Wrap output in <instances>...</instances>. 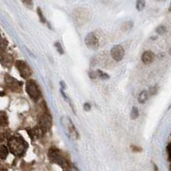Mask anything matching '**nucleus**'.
I'll return each mask as SVG.
<instances>
[{"label":"nucleus","mask_w":171,"mask_h":171,"mask_svg":"<svg viewBox=\"0 0 171 171\" xmlns=\"http://www.w3.org/2000/svg\"><path fill=\"white\" fill-rule=\"evenodd\" d=\"M148 99V92L146 91H143L140 93L139 98H138V100L141 104H144L146 102V100Z\"/></svg>","instance_id":"obj_14"},{"label":"nucleus","mask_w":171,"mask_h":171,"mask_svg":"<svg viewBox=\"0 0 171 171\" xmlns=\"http://www.w3.org/2000/svg\"><path fill=\"white\" fill-rule=\"evenodd\" d=\"M28 145L22 137H12L8 142V149L16 157H22L26 152Z\"/></svg>","instance_id":"obj_1"},{"label":"nucleus","mask_w":171,"mask_h":171,"mask_svg":"<svg viewBox=\"0 0 171 171\" xmlns=\"http://www.w3.org/2000/svg\"><path fill=\"white\" fill-rule=\"evenodd\" d=\"M157 1H162V0H157Z\"/></svg>","instance_id":"obj_30"},{"label":"nucleus","mask_w":171,"mask_h":171,"mask_svg":"<svg viewBox=\"0 0 171 171\" xmlns=\"http://www.w3.org/2000/svg\"><path fill=\"white\" fill-rule=\"evenodd\" d=\"M89 75H90V77L92 78V79L96 78V76H97L96 73H92V72H90V73H89Z\"/></svg>","instance_id":"obj_27"},{"label":"nucleus","mask_w":171,"mask_h":171,"mask_svg":"<svg viewBox=\"0 0 171 171\" xmlns=\"http://www.w3.org/2000/svg\"><path fill=\"white\" fill-rule=\"evenodd\" d=\"M132 27V22H127L123 24V30H128L130 29Z\"/></svg>","instance_id":"obj_23"},{"label":"nucleus","mask_w":171,"mask_h":171,"mask_svg":"<svg viewBox=\"0 0 171 171\" xmlns=\"http://www.w3.org/2000/svg\"><path fill=\"white\" fill-rule=\"evenodd\" d=\"M154 171H158V167H157V165H155V164H154Z\"/></svg>","instance_id":"obj_29"},{"label":"nucleus","mask_w":171,"mask_h":171,"mask_svg":"<svg viewBox=\"0 0 171 171\" xmlns=\"http://www.w3.org/2000/svg\"><path fill=\"white\" fill-rule=\"evenodd\" d=\"M145 0H137L136 2V9L139 11H141L145 8Z\"/></svg>","instance_id":"obj_15"},{"label":"nucleus","mask_w":171,"mask_h":171,"mask_svg":"<svg viewBox=\"0 0 171 171\" xmlns=\"http://www.w3.org/2000/svg\"><path fill=\"white\" fill-rule=\"evenodd\" d=\"M37 13H38L39 17H40V22H42V23H45V22H46V20H45L44 15H43V12H42V10H41L40 8H38V9H37Z\"/></svg>","instance_id":"obj_20"},{"label":"nucleus","mask_w":171,"mask_h":171,"mask_svg":"<svg viewBox=\"0 0 171 171\" xmlns=\"http://www.w3.org/2000/svg\"><path fill=\"white\" fill-rule=\"evenodd\" d=\"M110 54H111V57L114 59L115 61L120 62L123 60V58L124 57L125 55V51L122 45H116L112 47L111 51H110Z\"/></svg>","instance_id":"obj_9"},{"label":"nucleus","mask_w":171,"mask_h":171,"mask_svg":"<svg viewBox=\"0 0 171 171\" xmlns=\"http://www.w3.org/2000/svg\"><path fill=\"white\" fill-rule=\"evenodd\" d=\"M22 4L24 5L25 7L28 8V9H32L33 6H34V3H33V0H22Z\"/></svg>","instance_id":"obj_19"},{"label":"nucleus","mask_w":171,"mask_h":171,"mask_svg":"<svg viewBox=\"0 0 171 171\" xmlns=\"http://www.w3.org/2000/svg\"><path fill=\"white\" fill-rule=\"evenodd\" d=\"M48 158L50 161L62 167L63 169H69V162L62 155L61 151L57 148H51L48 151Z\"/></svg>","instance_id":"obj_2"},{"label":"nucleus","mask_w":171,"mask_h":171,"mask_svg":"<svg viewBox=\"0 0 171 171\" xmlns=\"http://www.w3.org/2000/svg\"><path fill=\"white\" fill-rule=\"evenodd\" d=\"M97 76H98L99 78H101V79L103 80H108L109 78H110V76L107 75L106 73H105V72H103L102 70H100V69H98V70L97 71L96 73Z\"/></svg>","instance_id":"obj_17"},{"label":"nucleus","mask_w":171,"mask_h":171,"mask_svg":"<svg viewBox=\"0 0 171 171\" xmlns=\"http://www.w3.org/2000/svg\"><path fill=\"white\" fill-rule=\"evenodd\" d=\"M5 83L6 86L13 92H19L22 89V82L13 78L9 75H5Z\"/></svg>","instance_id":"obj_8"},{"label":"nucleus","mask_w":171,"mask_h":171,"mask_svg":"<svg viewBox=\"0 0 171 171\" xmlns=\"http://www.w3.org/2000/svg\"><path fill=\"white\" fill-rule=\"evenodd\" d=\"M85 44L91 50H96L99 46V40L94 33H89L85 38Z\"/></svg>","instance_id":"obj_7"},{"label":"nucleus","mask_w":171,"mask_h":171,"mask_svg":"<svg viewBox=\"0 0 171 171\" xmlns=\"http://www.w3.org/2000/svg\"><path fill=\"white\" fill-rule=\"evenodd\" d=\"M55 47L57 49L58 52L60 53V54H63V50H62V45H60L59 42H57V43L55 44Z\"/></svg>","instance_id":"obj_24"},{"label":"nucleus","mask_w":171,"mask_h":171,"mask_svg":"<svg viewBox=\"0 0 171 171\" xmlns=\"http://www.w3.org/2000/svg\"><path fill=\"white\" fill-rule=\"evenodd\" d=\"M26 92L34 102L38 101L40 98V90L38 85L34 80H28L26 83Z\"/></svg>","instance_id":"obj_3"},{"label":"nucleus","mask_w":171,"mask_h":171,"mask_svg":"<svg viewBox=\"0 0 171 171\" xmlns=\"http://www.w3.org/2000/svg\"><path fill=\"white\" fill-rule=\"evenodd\" d=\"M0 63L4 67L9 68L13 64V57L8 53L0 52Z\"/></svg>","instance_id":"obj_11"},{"label":"nucleus","mask_w":171,"mask_h":171,"mask_svg":"<svg viewBox=\"0 0 171 171\" xmlns=\"http://www.w3.org/2000/svg\"><path fill=\"white\" fill-rule=\"evenodd\" d=\"M52 119L51 115L45 112L41 114L38 118V127L40 129L42 133H46L52 127Z\"/></svg>","instance_id":"obj_4"},{"label":"nucleus","mask_w":171,"mask_h":171,"mask_svg":"<svg viewBox=\"0 0 171 171\" xmlns=\"http://www.w3.org/2000/svg\"><path fill=\"white\" fill-rule=\"evenodd\" d=\"M154 59H155V54L151 51H145L141 56V60L145 64L151 63L154 61Z\"/></svg>","instance_id":"obj_12"},{"label":"nucleus","mask_w":171,"mask_h":171,"mask_svg":"<svg viewBox=\"0 0 171 171\" xmlns=\"http://www.w3.org/2000/svg\"><path fill=\"white\" fill-rule=\"evenodd\" d=\"M8 154H9L8 147L5 146V145H1L0 146V158L3 159V160H5V158H7Z\"/></svg>","instance_id":"obj_13"},{"label":"nucleus","mask_w":171,"mask_h":171,"mask_svg":"<svg viewBox=\"0 0 171 171\" xmlns=\"http://www.w3.org/2000/svg\"><path fill=\"white\" fill-rule=\"evenodd\" d=\"M169 147H170V144H169V145H167V148H166L167 155H168V160H169V156H170V151H169Z\"/></svg>","instance_id":"obj_26"},{"label":"nucleus","mask_w":171,"mask_h":171,"mask_svg":"<svg viewBox=\"0 0 171 171\" xmlns=\"http://www.w3.org/2000/svg\"><path fill=\"white\" fill-rule=\"evenodd\" d=\"M8 45V41L4 39L3 37L0 36V51H4L6 49Z\"/></svg>","instance_id":"obj_16"},{"label":"nucleus","mask_w":171,"mask_h":171,"mask_svg":"<svg viewBox=\"0 0 171 171\" xmlns=\"http://www.w3.org/2000/svg\"><path fill=\"white\" fill-rule=\"evenodd\" d=\"M75 17L77 20L76 22L84 23V22L87 21L88 17H89V12L84 9H76L75 11Z\"/></svg>","instance_id":"obj_10"},{"label":"nucleus","mask_w":171,"mask_h":171,"mask_svg":"<svg viewBox=\"0 0 171 171\" xmlns=\"http://www.w3.org/2000/svg\"><path fill=\"white\" fill-rule=\"evenodd\" d=\"M84 110H86V111H89V110H91V105H90L88 103H86V104L84 105Z\"/></svg>","instance_id":"obj_25"},{"label":"nucleus","mask_w":171,"mask_h":171,"mask_svg":"<svg viewBox=\"0 0 171 171\" xmlns=\"http://www.w3.org/2000/svg\"><path fill=\"white\" fill-rule=\"evenodd\" d=\"M157 32H158L159 34H163L166 32V27L164 26L158 27V28H157Z\"/></svg>","instance_id":"obj_22"},{"label":"nucleus","mask_w":171,"mask_h":171,"mask_svg":"<svg viewBox=\"0 0 171 171\" xmlns=\"http://www.w3.org/2000/svg\"><path fill=\"white\" fill-rule=\"evenodd\" d=\"M61 122L63 124V126H64L66 130L69 133V136H70L71 138H73V139H75V140L79 139V134H78V132L76 130L75 125L73 124V123H72V121H71L70 119L63 117L62 120H61Z\"/></svg>","instance_id":"obj_6"},{"label":"nucleus","mask_w":171,"mask_h":171,"mask_svg":"<svg viewBox=\"0 0 171 171\" xmlns=\"http://www.w3.org/2000/svg\"><path fill=\"white\" fill-rule=\"evenodd\" d=\"M7 124H8L7 119L5 118V116H0V127H6Z\"/></svg>","instance_id":"obj_21"},{"label":"nucleus","mask_w":171,"mask_h":171,"mask_svg":"<svg viewBox=\"0 0 171 171\" xmlns=\"http://www.w3.org/2000/svg\"><path fill=\"white\" fill-rule=\"evenodd\" d=\"M130 116L133 120L136 119L139 116V110L137 107H133L131 110V113H130Z\"/></svg>","instance_id":"obj_18"},{"label":"nucleus","mask_w":171,"mask_h":171,"mask_svg":"<svg viewBox=\"0 0 171 171\" xmlns=\"http://www.w3.org/2000/svg\"><path fill=\"white\" fill-rule=\"evenodd\" d=\"M15 65H16V68L17 69L20 75L23 79H28L32 75V73H33L32 69L26 62L18 60V61L16 62Z\"/></svg>","instance_id":"obj_5"},{"label":"nucleus","mask_w":171,"mask_h":171,"mask_svg":"<svg viewBox=\"0 0 171 171\" xmlns=\"http://www.w3.org/2000/svg\"><path fill=\"white\" fill-rule=\"evenodd\" d=\"M133 150L136 151H141V148H139V147H136L134 145H133Z\"/></svg>","instance_id":"obj_28"}]
</instances>
